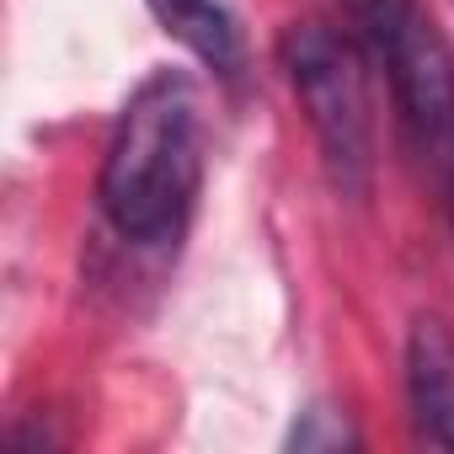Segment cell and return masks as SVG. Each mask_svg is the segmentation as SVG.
Listing matches in <instances>:
<instances>
[{
	"label": "cell",
	"mask_w": 454,
	"mask_h": 454,
	"mask_svg": "<svg viewBox=\"0 0 454 454\" xmlns=\"http://www.w3.org/2000/svg\"><path fill=\"white\" fill-rule=\"evenodd\" d=\"M278 59L310 118L332 187L348 198H364L374 182V123H369L364 59L353 38H342L326 22H294L278 38Z\"/></svg>",
	"instance_id": "cell-2"
},
{
	"label": "cell",
	"mask_w": 454,
	"mask_h": 454,
	"mask_svg": "<svg viewBox=\"0 0 454 454\" xmlns=\"http://www.w3.org/2000/svg\"><path fill=\"white\" fill-rule=\"evenodd\" d=\"M155 22L182 43L192 49L208 70L231 75L241 65V33H236V12L231 0H150Z\"/></svg>",
	"instance_id": "cell-5"
},
{
	"label": "cell",
	"mask_w": 454,
	"mask_h": 454,
	"mask_svg": "<svg viewBox=\"0 0 454 454\" xmlns=\"http://www.w3.org/2000/svg\"><path fill=\"white\" fill-rule=\"evenodd\" d=\"M385 70L406 145L422 160H454V49L422 6H411L401 22Z\"/></svg>",
	"instance_id": "cell-3"
},
{
	"label": "cell",
	"mask_w": 454,
	"mask_h": 454,
	"mask_svg": "<svg viewBox=\"0 0 454 454\" xmlns=\"http://www.w3.org/2000/svg\"><path fill=\"white\" fill-rule=\"evenodd\" d=\"M203 176V129H198V97L182 70H155L123 107L113 145L102 155V214L113 231L155 247L171 241L198 198Z\"/></svg>",
	"instance_id": "cell-1"
},
{
	"label": "cell",
	"mask_w": 454,
	"mask_h": 454,
	"mask_svg": "<svg viewBox=\"0 0 454 454\" xmlns=\"http://www.w3.org/2000/svg\"><path fill=\"white\" fill-rule=\"evenodd\" d=\"M289 449H358V427L348 422V411H337V406H310V411H300V422H294V433H289Z\"/></svg>",
	"instance_id": "cell-7"
},
{
	"label": "cell",
	"mask_w": 454,
	"mask_h": 454,
	"mask_svg": "<svg viewBox=\"0 0 454 454\" xmlns=\"http://www.w3.org/2000/svg\"><path fill=\"white\" fill-rule=\"evenodd\" d=\"M406 406L422 443L454 449V326L443 316H417L406 332Z\"/></svg>",
	"instance_id": "cell-4"
},
{
	"label": "cell",
	"mask_w": 454,
	"mask_h": 454,
	"mask_svg": "<svg viewBox=\"0 0 454 454\" xmlns=\"http://www.w3.org/2000/svg\"><path fill=\"white\" fill-rule=\"evenodd\" d=\"M411 6H417V0H353V27H358L364 49H369L380 65H385V54H390L401 22L411 17Z\"/></svg>",
	"instance_id": "cell-6"
}]
</instances>
